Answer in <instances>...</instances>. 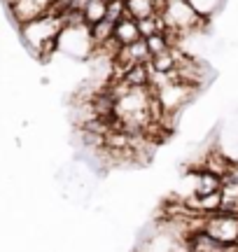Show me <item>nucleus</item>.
Masks as SVG:
<instances>
[{"label": "nucleus", "instance_id": "nucleus-1", "mask_svg": "<svg viewBox=\"0 0 238 252\" xmlns=\"http://www.w3.org/2000/svg\"><path fill=\"white\" fill-rule=\"evenodd\" d=\"M61 30H63V19L49 14V12L21 26V33H24L26 42H28L33 49H38L40 54H45V51L56 47Z\"/></svg>", "mask_w": 238, "mask_h": 252}, {"label": "nucleus", "instance_id": "nucleus-3", "mask_svg": "<svg viewBox=\"0 0 238 252\" xmlns=\"http://www.w3.org/2000/svg\"><path fill=\"white\" fill-rule=\"evenodd\" d=\"M124 7H126V14H129V17H133L135 21L159 14L154 0H124Z\"/></svg>", "mask_w": 238, "mask_h": 252}, {"label": "nucleus", "instance_id": "nucleus-2", "mask_svg": "<svg viewBox=\"0 0 238 252\" xmlns=\"http://www.w3.org/2000/svg\"><path fill=\"white\" fill-rule=\"evenodd\" d=\"M114 42L119 45V47H126V45H133L140 40V28H138V21L133 17H129L124 14L122 19L114 21V33H112Z\"/></svg>", "mask_w": 238, "mask_h": 252}]
</instances>
